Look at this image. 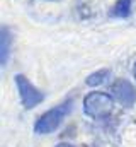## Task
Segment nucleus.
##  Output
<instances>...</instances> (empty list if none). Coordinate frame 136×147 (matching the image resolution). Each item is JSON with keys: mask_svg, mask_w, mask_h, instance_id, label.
I'll return each instance as SVG.
<instances>
[{"mask_svg": "<svg viewBox=\"0 0 136 147\" xmlns=\"http://www.w3.org/2000/svg\"><path fill=\"white\" fill-rule=\"evenodd\" d=\"M114 108V101L109 94L101 92V91H92L85 96L83 99V111L87 116L94 120H102L107 118Z\"/></svg>", "mask_w": 136, "mask_h": 147, "instance_id": "f257e3e1", "label": "nucleus"}, {"mask_svg": "<svg viewBox=\"0 0 136 147\" xmlns=\"http://www.w3.org/2000/svg\"><path fill=\"white\" fill-rule=\"evenodd\" d=\"M70 110H71V103H70V101H65L63 105H60V106H56V108H51L49 111H46V113L36 121V125H34L36 134L46 135V134L55 132V130L61 125V121L65 120V116L68 115Z\"/></svg>", "mask_w": 136, "mask_h": 147, "instance_id": "f03ea898", "label": "nucleus"}, {"mask_svg": "<svg viewBox=\"0 0 136 147\" xmlns=\"http://www.w3.org/2000/svg\"><path fill=\"white\" fill-rule=\"evenodd\" d=\"M15 84H17L19 96H21V101H22L24 108L33 110V108H36L43 101V94L31 84V80H27V77H24L22 74L15 75Z\"/></svg>", "mask_w": 136, "mask_h": 147, "instance_id": "7ed1b4c3", "label": "nucleus"}, {"mask_svg": "<svg viewBox=\"0 0 136 147\" xmlns=\"http://www.w3.org/2000/svg\"><path fill=\"white\" fill-rule=\"evenodd\" d=\"M112 96L119 105L128 108V106H133V103L136 101V89L126 79H117L112 84Z\"/></svg>", "mask_w": 136, "mask_h": 147, "instance_id": "20e7f679", "label": "nucleus"}, {"mask_svg": "<svg viewBox=\"0 0 136 147\" xmlns=\"http://www.w3.org/2000/svg\"><path fill=\"white\" fill-rule=\"evenodd\" d=\"M9 51H10V34L7 31V28H2V33H0V62H2V65L7 63Z\"/></svg>", "mask_w": 136, "mask_h": 147, "instance_id": "39448f33", "label": "nucleus"}, {"mask_svg": "<svg viewBox=\"0 0 136 147\" xmlns=\"http://www.w3.org/2000/svg\"><path fill=\"white\" fill-rule=\"evenodd\" d=\"M131 12V0H117L116 7H114V14L119 17H126Z\"/></svg>", "mask_w": 136, "mask_h": 147, "instance_id": "423d86ee", "label": "nucleus"}, {"mask_svg": "<svg viewBox=\"0 0 136 147\" xmlns=\"http://www.w3.org/2000/svg\"><path fill=\"white\" fill-rule=\"evenodd\" d=\"M107 74H109V70H97V72H94L92 75H89L87 77V84L89 86H101L102 82L105 80V77H107Z\"/></svg>", "mask_w": 136, "mask_h": 147, "instance_id": "0eeeda50", "label": "nucleus"}, {"mask_svg": "<svg viewBox=\"0 0 136 147\" xmlns=\"http://www.w3.org/2000/svg\"><path fill=\"white\" fill-rule=\"evenodd\" d=\"M56 147H75V146H71V144H68V142H61V144H58Z\"/></svg>", "mask_w": 136, "mask_h": 147, "instance_id": "6e6552de", "label": "nucleus"}, {"mask_svg": "<svg viewBox=\"0 0 136 147\" xmlns=\"http://www.w3.org/2000/svg\"><path fill=\"white\" fill-rule=\"evenodd\" d=\"M133 74H135V79H136V65H135V69H133Z\"/></svg>", "mask_w": 136, "mask_h": 147, "instance_id": "1a4fd4ad", "label": "nucleus"}]
</instances>
